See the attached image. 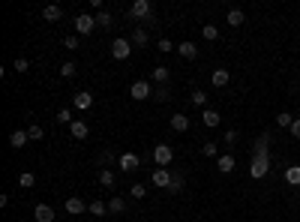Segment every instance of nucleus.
I'll list each match as a JSON object with an SVG mask.
<instances>
[{
    "instance_id": "9d476101",
    "label": "nucleus",
    "mask_w": 300,
    "mask_h": 222,
    "mask_svg": "<svg viewBox=\"0 0 300 222\" xmlns=\"http://www.w3.org/2000/svg\"><path fill=\"white\" fill-rule=\"evenodd\" d=\"M117 165H120V171H135V168H138V156H135V153H123V156L117 159Z\"/></svg>"
},
{
    "instance_id": "4be33fe9",
    "label": "nucleus",
    "mask_w": 300,
    "mask_h": 222,
    "mask_svg": "<svg viewBox=\"0 0 300 222\" xmlns=\"http://www.w3.org/2000/svg\"><path fill=\"white\" fill-rule=\"evenodd\" d=\"M183 189V174H171V186H168V192L171 195H177Z\"/></svg>"
},
{
    "instance_id": "39448f33",
    "label": "nucleus",
    "mask_w": 300,
    "mask_h": 222,
    "mask_svg": "<svg viewBox=\"0 0 300 222\" xmlns=\"http://www.w3.org/2000/svg\"><path fill=\"white\" fill-rule=\"evenodd\" d=\"M75 30L81 33V36L93 33L96 30V18H93V15H78V18H75Z\"/></svg>"
},
{
    "instance_id": "7ed1b4c3",
    "label": "nucleus",
    "mask_w": 300,
    "mask_h": 222,
    "mask_svg": "<svg viewBox=\"0 0 300 222\" xmlns=\"http://www.w3.org/2000/svg\"><path fill=\"white\" fill-rule=\"evenodd\" d=\"M267 171H270V156H252L249 174H252L255 180H261V177H267Z\"/></svg>"
},
{
    "instance_id": "6ab92c4d",
    "label": "nucleus",
    "mask_w": 300,
    "mask_h": 222,
    "mask_svg": "<svg viewBox=\"0 0 300 222\" xmlns=\"http://www.w3.org/2000/svg\"><path fill=\"white\" fill-rule=\"evenodd\" d=\"M171 129H174V132H186V129H189V117H186V114H174V117H171Z\"/></svg>"
},
{
    "instance_id": "5701e85b",
    "label": "nucleus",
    "mask_w": 300,
    "mask_h": 222,
    "mask_svg": "<svg viewBox=\"0 0 300 222\" xmlns=\"http://www.w3.org/2000/svg\"><path fill=\"white\" fill-rule=\"evenodd\" d=\"M225 18H228V24H231V27H240V24H243V12H240V9H231Z\"/></svg>"
},
{
    "instance_id": "bb28decb",
    "label": "nucleus",
    "mask_w": 300,
    "mask_h": 222,
    "mask_svg": "<svg viewBox=\"0 0 300 222\" xmlns=\"http://www.w3.org/2000/svg\"><path fill=\"white\" fill-rule=\"evenodd\" d=\"M33 183H36V177H33L30 171H21V174H18V186H24V189H30Z\"/></svg>"
},
{
    "instance_id": "e433bc0d",
    "label": "nucleus",
    "mask_w": 300,
    "mask_h": 222,
    "mask_svg": "<svg viewBox=\"0 0 300 222\" xmlns=\"http://www.w3.org/2000/svg\"><path fill=\"white\" fill-rule=\"evenodd\" d=\"M159 51H162V54H168V51H177V45H174L171 39H159Z\"/></svg>"
},
{
    "instance_id": "c9c22d12",
    "label": "nucleus",
    "mask_w": 300,
    "mask_h": 222,
    "mask_svg": "<svg viewBox=\"0 0 300 222\" xmlns=\"http://www.w3.org/2000/svg\"><path fill=\"white\" fill-rule=\"evenodd\" d=\"M192 102L204 108V105H207V93H204V90H195V93H192Z\"/></svg>"
},
{
    "instance_id": "37998d69",
    "label": "nucleus",
    "mask_w": 300,
    "mask_h": 222,
    "mask_svg": "<svg viewBox=\"0 0 300 222\" xmlns=\"http://www.w3.org/2000/svg\"><path fill=\"white\" fill-rule=\"evenodd\" d=\"M225 141H228V144H234V141H237V132H234V129H231V132H225Z\"/></svg>"
},
{
    "instance_id": "b1692460",
    "label": "nucleus",
    "mask_w": 300,
    "mask_h": 222,
    "mask_svg": "<svg viewBox=\"0 0 300 222\" xmlns=\"http://www.w3.org/2000/svg\"><path fill=\"white\" fill-rule=\"evenodd\" d=\"M108 210H111V213H123V210H126V201H123V198H117V195H114V198L108 201Z\"/></svg>"
},
{
    "instance_id": "c756f323",
    "label": "nucleus",
    "mask_w": 300,
    "mask_h": 222,
    "mask_svg": "<svg viewBox=\"0 0 300 222\" xmlns=\"http://www.w3.org/2000/svg\"><path fill=\"white\" fill-rule=\"evenodd\" d=\"M99 183L102 186H114V174L108 171V168H102V171H99Z\"/></svg>"
},
{
    "instance_id": "f3484780",
    "label": "nucleus",
    "mask_w": 300,
    "mask_h": 222,
    "mask_svg": "<svg viewBox=\"0 0 300 222\" xmlns=\"http://www.w3.org/2000/svg\"><path fill=\"white\" fill-rule=\"evenodd\" d=\"M216 168H219L222 174L234 171V156H231V153H222V156H219V162H216Z\"/></svg>"
},
{
    "instance_id": "7c9ffc66",
    "label": "nucleus",
    "mask_w": 300,
    "mask_h": 222,
    "mask_svg": "<svg viewBox=\"0 0 300 222\" xmlns=\"http://www.w3.org/2000/svg\"><path fill=\"white\" fill-rule=\"evenodd\" d=\"M105 210H108V204H105V201H90V213L93 216H102Z\"/></svg>"
},
{
    "instance_id": "423d86ee",
    "label": "nucleus",
    "mask_w": 300,
    "mask_h": 222,
    "mask_svg": "<svg viewBox=\"0 0 300 222\" xmlns=\"http://www.w3.org/2000/svg\"><path fill=\"white\" fill-rule=\"evenodd\" d=\"M129 93H132V99H150V81H144V78H138L132 87H129Z\"/></svg>"
},
{
    "instance_id": "f03ea898",
    "label": "nucleus",
    "mask_w": 300,
    "mask_h": 222,
    "mask_svg": "<svg viewBox=\"0 0 300 222\" xmlns=\"http://www.w3.org/2000/svg\"><path fill=\"white\" fill-rule=\"evenodd\" d=\"M129 54H132V39H123V36H120V39L111 42V57H114V60H126Z\"/></svg>"
},
{
    "instance_id": "58836bf2",
    "label": "nucleus",
    "mask_w": 300,
    "mask_h": 222,
    "mask_svg": "<svg viewBox=\"0 0 300 222\" xmlns=\"http://www.w3.org/2000/svg\"><path fill=\"white\" fill-rule=\"evenodd\" d=\"M129 192H132V198H144V195H147V189H144V186H141V183H135Z\"/></svg>"
},
{
    "instance_id": "c03bdc74",
    "label": "nucleus",
    "mask_w": 300,
    "mask_h": 222,
    "mask_svg": "<svg viewBox=\"0 0 300 222\" xmlns=\"http://www.w3.org/2000/svg\"><path fill=\"white\" fill-rule=\"evenodd\" d=\"M291 135H294V138H300V120L291 123Z\"/></svg>"
},
{
    "instance_id": "0eeeda50",
    "label": "nucleus",
    "mask_w": 300,
    "mask_h": 222,
    "mask_svg": "<svg viewBox=\"0 0 300 222\" xmlns=\"http://www.w3.org/2000/svg\"><path fill=\"white\" fill-rule=\"evenodd\" d=\"M267 144H270V135H267V132H261V135H258V141L252 144V156H270Z\"/></svg>"
},
{
    "instance_id": "ea45409f",
    "label": "nucleus",
    "mask_w": 300,
    "mask_h": 222,
    "mask_svg": "<svg viewBox=\"0 0 300 222\" xmlns=\"http://www.w3.org/2000/svg\"><path fill=\"white\" fill-rule=\"evenodd\" d=\"M30 69V63L24 60V57H18V60H15V72H27Z\"/></svg>"
},
{
    "instance_id": "a19ab883",
    "label": "nucleus",
    "mask_w": 300,
    "mask_h": 222,
    "mask_svg": "<svg viewBox=\"0 0 300 222\" xmlns=\"http://www.w3.org/2000/svg\"><path fill=\"white\" fill-rule=\"evenodd\" d=\"M153 99H156V102H168V90H165V87H159V90L153 93Z\"/></svg>"
},
{
    "instance_id": "ddd939ff",
    "label": "nucleus",
    "mask_w": 300,
    "mask_h": 222,
    "mask_svg": "<svg viewBox=\"0 0 300 222\" xmlns=\"http://www.w3.org/2000/svg\"><path fill=\"white\" fill-rule=\"evenodd\" d=\"M69 132H72L75 138H87V135H90V126H87L84 120H72L69 123Z\"/></svg>"
},
{
    "instance_id": "473e14b6",
    "label": "nucleus",
    "mask_w": 300,
    "mask_h": 222,
    "mask_svg": "<svg viewBox=\"0 0 300 222\" xmlns=\"http://www.w3.org/2000/svg\"><path fill=\"white\" fill-rule=\"evenodd\" d=\"M60 75L63 78H75V63H63L60 66Z\"/></svg>"
},
{
    "instance_id": "20e7f679",
    "label": "nucleus",
    "mask_w": 300,
    "mask_h": 222,
    "mask_svg": "<svg viewBox=\"0 0 300 222\" xmlns=\"http://www.w3.org/2000/svg\"><path fill=\"white\" fill-rule=\"evenodd\" d=\"M129 15H132V18H150V15H153V6H150V0H135V3H132V9H129Z\"/></svg>"
},
{
    "instance_id": "1a4fd4ad",
    "label": "nucleus",
    "mask_w": 300,
    "mask_h": 222,
    "mask_svg": "<svg viewBox=\"0 0 300 222\" xmlns=\"http://www.w3.org/2000/svg\"><path fill=\"white\" fill-rule=\"evenodd\" d=\"M33 219H36V222H54V210H51L48 204H36V210H33Z\"/></svg>"
},
{
    "instance_id": "f8f14e48",
    "label": "nucleus",
    "mask_w": 300,
    "mask_h": 222,
    "mask_svg": "<svg viewBox=\"0 0 300 222\" xmlns=\"http://www.w3.org/2000/svg\"><path fill=\"white\" fill-rule=\"evenodd\" d=\"M42 18H45V21H60V18H63V9H60L57 3H48V6L42 9Z\"/></svg>"
},
{
    "instance_id": "cd10ccee",
    "label": "nucleus",
    "mask_w": 300,
    "mask_h": 222,
    "mask_svg": "<svg viewBox=\"0 0 300 222\" xmlns=\"http://www.w3.org/2000/svg\"><path fill=\"white\" fill-rule=\"evenodd\" d=\"M96 27H111V15L105 9H99V15H96Z\"/></svg>"
},
{
    "instance_id": "72a5a7b5",
    "label": "nucleus",
    "mask_w": 300,
    "mask_h": 222,
    "mask_svg": "<svg viewBox=\"0 0 300 222\" xmlns=\"http://www.w3.org/2000/svg\"><path fill=\"white\" fill-rule=\"evenodd\" d=\"M27 135H30L33 141H39V138H42L45 132H42V126H36V123H33V126H27Z\"/></svg>"
},
{
    "instance_id": "412c9836",
    "label": "nucleus",
    "mask_w": 300,
    "mask_h": 222,
    "mask_svg": "<svg viewBox=\"0 0 300 222\" xmlns=\"http://www.w3.org/2000/svg\"><path fill=\"white\" fill-rule=\"evenodd\" d=\"M285 183L300 186V165H288V168H285Z\"/></svg>"
},
{
    "instance_id": "2f4dec72",
    "label": "nucleus",
    "mask_w": 300,
    "mask_h": 222,
    "mask_svg": "<svg viewBox=\"0 0 300 222\" xmlns=\"http://www.w3.org/2000/svg\"><path fill=\"white\" fill-rule=\"evenodd\" d=\"M276 123H279V126H282V129H285V126H288V129H291V123H294V117H291V114H288V111H282V114H279V117H276Z\"/></svg>"
},
{
    "instance_id": "9b49d317",
    "label": "nucleus",
    "mask_w": 300,
    "mask_h": 222,
    "mask_svg": "<svg viewBox=\"0 0 300 222\" xmlns=\"http://www.w3.org/2000/svg\"><path fill=\"white\" fill-rule=\"evenodd\" d=\"M87 210V204L78 198V195H72V198H66V213H72V216H78V213H84Z\"/></svg>"
},
{
    "instance_id": "6e6552de",
    "label": "nucleus",
    "mask_w": 300,
    "mask_h": 222,
    "mask_svg": "<svg viewBox=\"0 0 300 222\" xmlns=\"http://www.w3.org/2000/svg\"><path fill=\"white\" fill-rule=\"evenodd\" d=\"M153 183L159 186V189H168L171 186V171L168 168H153Z\"/></svg>"
},
{
    "instance_id": "a878e982",
    "label": "nucleus",
    "mask_w": 300,
    "mask_h": 222,
    "mask_svg": "<svg viewBox=\"0 0 300 222\" xmlns=\"http://www.w3.org/2000/svg\"><path fill=\"white\" fill-rule=\"evenodd\" d=\"M132 45H147V30L135 27V33H132Z\"/></svg>"
},
{
    "instance_id": "4468645a",
    "label": "nucleus",
    "mask_w": 300,
    "mask_h": 222,
    "mask_svg": "<svg viewBox=\"0 0 300 222\" xmlns=\"http://www.w3.org/2000/svg\"><path fill=\"white\" fill-rule=\"evenodd\" d=\"M201 120H204L207 129H213V126L222 123V117H219V111H213V108H204V117H201Z\"/></svg>"
},
{
    "instance_id": "c85d7f7f",
    "label": "nucleus",
    "mask_w": 300,
    "mask_h": 222,
    "mask_svg": "<svg viewBox=\"0 0 300 222\" xmlns=\"http://www.w3.org/2000/svg\"><path fill=\"white\" fill-rule=\"evenodd\" d=\"M153 81H159V84L168 81V69H165V66H156V69H153Z\"/></svg>"
},
{
    "instance_id": "a211bd4d",
    "label": "nucleus",
    "mask_w": 300,
    "mask_h": 222,
    "mask_svg": "<svg viewBox=\"0 0 300 222\" xmlns=\"http://www.w3.org/2000/svg\"><path fill=\"white\" fill-rule=\"evenodd\" d=\"M72 105H75V108H81V111H87V108L93 105V96H90V93H75Z\"/></svg>"
},
{
    "instance_id": "f257e3e1",
    "label": "nucleus",
    "mask_w": 300,
    "mask_h": 222,
    "mask_svg": "<svg viewBox=\"0 0 300 222\" xmlns=\"http://www.w3.org/2000/svg\"><path fill=\"white\" fill-rule=\"evenodd\" d=\"M171 159H174V150H171V144H156L153 147V162L159 165V168H165V165H171Z\"/></svg>"
},
{
    "instance_id": "f704fd0d",
    "label": "nucleus",
    "mask_w": 300,
    "mask_h": 222,
    "mask_svg": "<svg viewBox=\"0 0 300 222\" xmlns=\"http://www.w3.org/2000/svg\"><path fill=\"white\" fill-rule=\"evenodd\" d=\"M201 153H204V156H216V153H219V144H213V141H207V144L201 147Z\"/></svg>"
},
{
    "instance_id": "4c0bfd02",
    "label": "nucleus",
    "mask_w": 300,
    "mask_h": 222,
    "mask_svg": "<svg viewBox=\"0 0 300 222\" xmlns=\"http://www.w3.org/2000/svg\"><path fill=\"white\" fill-rule=\"evenodd\" d=\"M57 123H72V114H69V108L57 111Z\"/></svg>"
},
{
    "instance_id": "2eb2a0df",
    "label": "nucleus",
    "mask_w": 300,
    "mask_h": 222,
    "mask_svg": "<svg viewBox=\"0 0 300 222\" xmlns=\"http://www.w3.org/2000/svg\"><path fill=\"white\" fill-rule=\"evenodd\" d=\"M27 138H30L27 129H15V132L9 135V144H12L15 150H18V147H24V144H27Z\"/></svg>"
},
{
    "instance_id": "79ce46f5",
    "label": "nucleus",
    "mask_w": 300,
    "mask_h": 222,
    "mask_svg": "<svg viewBox=\"0 0 300 222\" xmlns=\"http://www.w3.org/2000/svg\"><path fill=\"white\" fill-rule=\"evenodd\" d=\"M63 45H66V48H78V36H66Z\"/></svg>"
},
{
    "instance_id": "aec40b11",
    "label": "nucleus",
    "mask_w": 300,
    "mask_h": 222,
    "mask_svg": "<svg viewBox=\"0 0 300 222\" xmlns=\"http://www.w3.org/2000/svg\"><path fill=\"white\" fill-rule=\"evenodd\" d=\"M228 78H231V75H228V69H213V75H210V81H213V87H225V84H228Z\"/></svg>"
},
{
    "instance_id": "393cba45",
    "label": "nucleus",
    "mask_w": 300,
    "mask_h": 222,
    "mask_svg": "<svg viewBox=\"0 0 300 222\" xmlns=\"http://www.w3.org/2000/svg\"><path fill=\"white\" fill-rule=\"evenodd\" d=\"M201 36H204V39H207V42H213V39H216V36H219V30H216V27H213V24H204V27H201Z\"/></svg>"
},
{
    "instance_id": "dca6fc26",
    "label": "nucleus",
    "mask_w": 300,
    "mask_h": 222,
    "mask_svg": "<svg viewBox=\"0 0 300 222\" xmlns=\"http://www.w3.org/2000/svg\"><path fill=\"white\" fill-rule=\"evenodd\" d=\"M177 54H180L183 60H195V54H198V48L192 45V42H180V45H177Z\"/></svg>"
}]
</instances>
